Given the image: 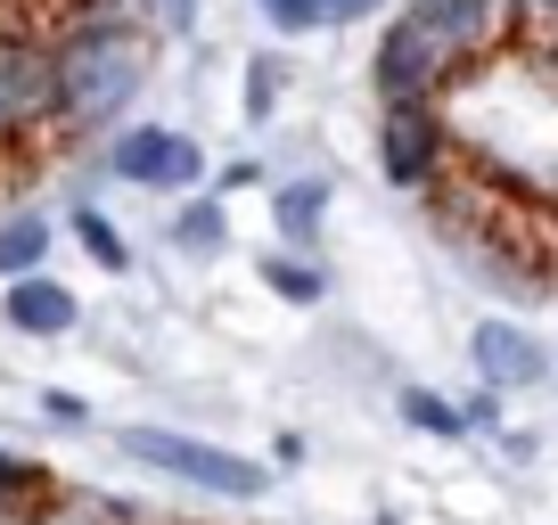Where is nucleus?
<instances>
[{
    "instance_id": "a211bd4d",
    "label": "nucleus",
    "mask_w": 558,
    "mask_h": 525,
    "mask_svg": "<svg viewBox=\"0 0 558 525\" xmlns=\"http://www.w3.org/2000/svg\"><path fill=\"white\" fill-rule=\"evenodd\" d=\"M246 66H255L246 74V115H263V107H271V66L279 58H246Z\"/></svg>"
},
{
    "instance_id": "39448f33",
    "label": "nucleus",
    "mask_w": 558,
    "mask_h": 525,
    "mask_svg": "<svg viewBox=\"0 0 558 525\" xmlns=\"http://www.w3.org/2000/svg\"><path fill=\"white\" fill-rule=\"evenodd\" d=\"M444 157H452V132H444L436 99H378V173L395 190H436Z\"/></svg>"
},
{
    "instance_id": "f8f14e48",
    "label": "nucleus",
    "mask_w": 558,
    "mask_h": 525,
    "mask_svg": "<svg viewBox=\"0 0 558 525\" xmlns=\"http://www.w3.org/2000/svg\"><path fill=\"white\" fill-rule=\"evenodd\" d=\"M41 262H50V222L41 213H9L0 222V280H25Z\"/></svg>"
},
{
    "instance_id": "1a4fd4ad",
    "label": "nucleus",
    "mask_w": 558,
    "mask_h": 525,
    "mask_svg": "<svg viewBox=\"0 0 558 525\" xmlns=\"http://www.w3.org/2000/svg\"><path fill=\"white\" fill-rule=\"evenodd\" d=\"M320 222H329V190L320 181H279V197H271V230H279V246H313L320 239Z\"/></svg>"
},
{
    "instance_id": "20e7f679",
    "label": "nucleus",
    "mask_w": 558,
    "mask_h": 525,
    "mask_svg": "<svg viewBox=\"0 0 558 525\" xmlns=\"http://www.w3.org/2000/svg\"><path fill=\"white\" fill-rule=\"evenodd\" d=\"M58 123V34L0 25V148Z\"/></svg>"
},
{
    "instance_id": "f03ea898",
    "label": "nucleus",
    "mask_w": 558,
    "mask_h": 525,
    "mask_svg": "<svg viewBox=\"0 0 558 525\" xmlns=\"http://www.w3.org/2000/svg\"><path fill=\"white\" fill-rule=\"evenodd\" d=\"M140 83H148V34L123 25L116 9H83L58 34V132L66 141H99L132 115Z\"/></svg>"
},
{
    "instance_id": "4be33fe9",
    "label": "nucleus",
    "mask_w": 558,
    "mask_h": 525,
    "mask_svg": "<svg viewBox=\"0 0 558 525\" xmlns=\"http://www.w3.org/2000/svg\"><path fill=\"white\" fill-rule=\"evenodd\" d=\"M525 9H534V17H550V25H558V0H525Z\"/></svg>"
},
{
    "instance_id": "f257e3e1",
    "label": "nucleus",
    "mask_w": 558,
    "mask_h": 525,
    "mask_svg": "<svg viewBox=\"0 0 558 525\" xmlns=\"http://www.w3.org/2000/svg\"><path fill=\"white\" fill-rule=\"evenodd\" d=\"M509 9L518 0H402L395 25L378 34V58H369L378 99H436L444 83H460L501 41Z\"/></svg>"
},
{
    "instance_id": "f3484780",
    "label": "nucleus",
    "mask_w": 558,
    "mask_h": 525,
    "mask_svg": "<svg viewBox=\"0 0 558 525\" xmlns=\"http://www.w3.org/2000/svg\"><path fill=\"white\" fill-rule=\"evenodd\" d=\"M255 9L279 25V34H313V0H255Z\"/></svg>"
},
{
    "instance_id": "4468645a",
    "label": "nucleus",
    "mask_w": 558,
    "mask_h": 525,
    "mask_svg": "<svg viewBox=\"0 0 558 525\" xmlns=\"http://www.w3.org/2000/svg\"><path fill=\"white\" fill-rule=\"evenodd\" d=\"M402 427H418V436H469V419H460V403H444V394H427V386H402Z\"/></svg>"
},
{
    "instance_id": "9d476101",
    "label": "nucleus",
    "mask_w": 558,
    "mask_h": 525,
    "mask_svg": "<svg viewBox=\"0 0 558 525\" xmlns=\"http://www.w3.org/2000/svg\"><path fill=\"white\" fill-rule=\"evenodd\" d=\"M255 271H263V288H271L279 304H304V313H313V304L329 296V280H320V262H304L296 246H271V255H263Z\"/></svg>"
},
{
    "instance_id": "6e6552de",
    "label": "nucleus",
    "mask_w": 558,
    "mask_h": 525,
    "mask_svg": "<svg viewBox=\"0 0 558 525\" xmlns=\"http://www.w3.org/2000/svg\"><path fill=\"white\" fill-rule=\"evenodd\" d=\"M0 320L17 337H66L74 320H83V304H74L66 280H50V271H25V280H9V296H0Z\"/></svg>"
},
{
    "instance_id": "ddd939ff",
    "label": "nucleus",
    "mask_w": 558,
    "mask_h": 525,
    "mask_svg": "<svg viewBox=\"0 0 558 525\" xmlns=\"http://www.w3.org/2000/svg\"><path fill=\"white\" fill-rule=\"evenodd\" d=\"M222 239L230 230H222V206H214V197H190V206L173 213V246L181 255H222Z\"/></svg>"
},
{
    "instance_id": "7ed1b4c3",
    "label": "nucleus",
    "mask_w": 558,
    "mask_h": 525,
    "mask_svg": "<svg viewBox=\"0 0 558 525\" xmlns=\"http://www.w3.org/2000/svg\"><path fill=\"white\" fill-rule=\"evenodd\" d=\"M116 452L140 460V468H157V476H181V485L214 492V501H263V492H271V468H263V460L222 452V443H206V436H181V427H123Z\"/></svg>"
},
{
    "instance_id": "2eb2a0df",
    "label": "nucleus",
    "mask_w": 558,
    "mask_h": 525,
    "mask_svg": "<svg viewBox=\"0 0 558 525\" xmlns=\"http://www.w3.org/2000/svg\"><path fill=\"white\" fill-rule=\"evenodd\" d=\"M74 239H83V255L99 262V271H123V262H132V246H123V230L107 222L99 206H74Z\"/></svg>"
},
{
    "instance_id": "9b49d317",
    "label": "nucleus",
    "mask_w": 558,
    "mask_h": 525,
    "mask_svg": "<svg viewBox=\"0 0 558 525\" xmlns=\"http://www.w3.org/2000/svg\"><path fill=\"white\" fill-rule=\"evenodd\" d=\"M50 468L41 460H25V452H9L0 443V517H25V509H50Z\"/></svg>"
},
{
    "instance_id": "423d86ee",
    "label": "nucleus",
    "mask_w": 558,
    "mask_h": 525,
    "mask_svg": "<svg viewBox=\"0 0 558 525\" xmlns=\"http://www.w3.org/2000/svg\"><path fill=\"white\" fill-rule=\"evenodd\" d=\"M107 173L132 181V190H190L206 181V157H197L190 132H165V123H132L107 141Z\"/></svg>"
},
{
    "instance_id": "aec40b11",
    "label": "nucleus",
    "mask_w": 558,
    "mask_h": 525,
    "mask_svg": "<svg viewBox=\"0 0 558 525\" xmlns=\"http://www.w3.org/2000/svg\"><path fill=\"white\" fill-rule=\"evenodd\" d=\"M157 17L173 25V34H190V25H197V0H157Z\"/></svg>"
},
{
    "instance_id": "0eeeda50",
    "label": "nucleus",
    "mask_w": 558,
    "mask_h": 525,
    "mask_svg": "<svg viewBox=\"0 0 558 525\" xmlns=\"http://www.w3.org/2000/svg\"><path fill=\"white\" fill-rule=\"evenodd\" d=\"M469 362H476V378H485L493 394H525V386L550 378V353H542V337L518 329V320H476Z\"/></svg>"
},
{
    "instance_id": "412c9836",
    "label": "nucleus",
    "mask_w": 558,
    "mask_h": 525,
    "mask_svg": "<svg viewBox=\"0 0 558 525\" xmlns=\"http://www.w3.org/2000/svg\"><path fill=\"white\" fill-rule=\"evenodd\" d=\"M34 9H74L83 17V9H116V0H34Z\"/></svg>"
},
{
    "instance_id": "6ab92c4d",
    "label": "nucleus",
    "mask_w": 558,
    "mask_h": 525,
    "mask_svg": "<svg viewBox=\"0 0 558 525\" xmlns=\"http://www.w3.org/2000/svg\"><path fill=\"white\" fill-rule=\"evenodd\" d=\"M460 419H469V427H501V394H493V386H485V394H469Z\"/></svg>"
},
{
    "instance_id": "dca6fc26",
    "label": "nucleus",
    "mask_w": 558,
    "mask_h": 525,
    "mask_svg": "<svg viewBox=\"0 0 558 525\" xmlns=\"http://www.w3.org/2000/svg\"><path fill=\"white\" fill-rule=\"evenodd\" d=\"M386 0H313V25H362V17H378Z\"/></svg>"
}]
</instances>
